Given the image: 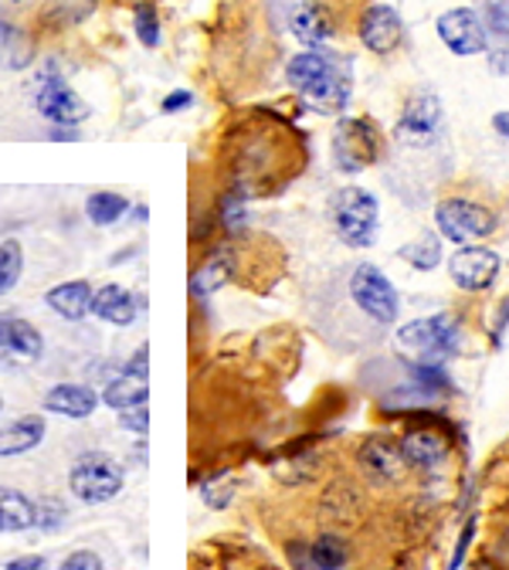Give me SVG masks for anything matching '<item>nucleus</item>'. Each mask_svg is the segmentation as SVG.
Returning <instances> with one entry per match:
<instances>
[{"label": "nucleus", "mask_w": 509, "mask_h": 570, "mask_svg": "<svg viewBox=\"0 0 509 570\" xmlns=\"http://www.w3.org/2000/svg\"><path fill=\"white\" fill-rule=\"evenodd\" d=\"M333 164L340 174H364L384 156V136L367 116H343L333 130Z\"/></svg>", "instance_id": "nucleus-7"}, {"label": "nucleus", "mask_w": 509, "mask_h": 570, "mask_svg": "<svg viewBox=\"0 0 509 570\" xmlns=\"http://www.w3.org/2000/svg\"><path fill=\"white\" fill-rule=\"evenodd\" d=\"M449 275L462 293H486L499 275V256L486 245H462L449 259Z\"/></svg>", "instance_id": "nucleus-16"}, {"label": "nucleus", "mask_w": 509, "mask_h": 570, "mask_svg": "<svg viewBox=\"0 0 509 570\" xmlns=\"http://www.w3.org/2000/svg\"><path fill=\"white\" fill-rule=\"evenodd\" d=\"M293 38L306 48L330 45L343 27V4L340 0H303L289 17Z\"/></svg>", "instance_id": "nucleus-13"}, {"label": "nucleus", "mask_w": 509, "mask_h": 570, "mask_svg": "<svg viewBox=\"0 0 509 570\" xmlns=\"http://www.w3.org/2000/svg\"><path fill=\"white\" fill-rule=\"evenodd\" d=\"M119 425L126 431H133V435H146V428H150V407L146 404H133V407L119 411Z\"/></svg>", "instance_id": "nucleus-33"}, {"label": "nucleus", "mask_w": 509, "mask_h": 570, "mask_svg": "<svg viewBox=\"0 0 509 570\" xmlns=\"http://www.w3.org/2000/svg\"><path fill=\"white\" fill-rule=\"evenodd\" d=\"M493 130H496L502 140H509V109H502V112L493 116Z\"/></svg>", "instance_id": "nucleus-41"}, {"label": "nucleus", "mask_w": 509, "mask_h": 570, "mask_svg": "<svg viewBox=\"0 0 509 570\" xmlns=\"http://www.w3.org/2000/svg\"><path fill=\"white\" fill-rule=\"evenodd\" d=\"M480 4L486 31L509 48V0H480Z\"/></svg>", "instance_id": "nucleus-31"}, {"label": "nucleus", "mask_w": 509, "mask_h": 570, "mask_svg": "<svg viewBox=\"0 0 509 570\" xmlns=\"http://www.w3.org/2000/svg\"><path fill=\"white\" fill-rule=\"evenodd\" d=\"M232 492H235V483H225V486H204V502L208 506H214V510H221V506H228V499H232Z\"/></svg>", "instance_id": "nucleus-37"}, {"label": "nucleus", "mask_w": 509, "mask_h": 570, "mask_svg": "<svg viewBox=\"0 0 509 570\" xmlns=\"http://www.w3.org/2000/svg\"><path fill=\"white\" fill-rule=\"evenodd\" d=\"M190 103H194V95L184 92V88H177V92H170L167 99L161 103V109H164V112H180V109H190Z\"/></svg>", "instance_id": "nucleus-39"}, {"label": "nucleus", "mask_w": 509, "mask_h": 570, "mask_svg": "<svg viewBox=\"0 0 509 570\" xmlns=\"http://www.w3.org/2000/svg\"><path fill=\"white\" fill-rule=\"evenodd\" d=\"M357 38L374 55H394L404 41V21L391 4H367L357 14Z\"/></svg>", "instance_id": "nucleus-15"}, {"label": "nucleus", "mask_w": 509, "mask_h": 570, "mask_svg": "<svg viewBox=\"0 0 509 570\" xmlns=\"http://www.w3.org/2000/svg\"><path fill=\"white\" fill-rule=\"evenodd\" d=\"M150 397V373L137 370V367H119L109 373L106 380V391H103V401L116 411H126V407H133V404H146Z\"/></svg>", "instance_id": "nucleus-21"}, {"label": "nucleus", "mask_w": 509, "mask_h": 570, "mask_svg": "<svg viewBox=\"0 0 509 570\" xmlns=\"http://www.w3.org/2000/svg\"><path fill=\"white\" fill-rule=\"evenodd\" d=\"M4 4H11V8H27L31 0H4Z\"/></svg>", "instance_id": "nucleus-44"}, {"label": "nucleus", "mask_w": 509, "mask_h": 570, "mask_svg": "<svg viewBox=\"0 0 509 570\" xmlns=\"http://www.w3.org/2000/svg\"><path fill=\"white\" fill-rule=\"evenodd\" d=\"M45 418L42 415H24L11 425L0 428V459H14V455H27L31 449H38L45 441Z\"/></svg>", "instance_id": "nucleus-24"}, {"label": "nucleus", "mask_w": 509, "mask_h": 570, "mask_svg": "<svg viewBox=\"0 0 509 570\" xmlns=\"http://www.w3.org/2000/svg\"><path fill=\"white\" fill-rule=\"evenodd\" d=\"M472 533H475V520H469V523H465V530H462V536H459V550H455V560H452V567H449V570H459V567H462V560H465V550H469V544H472Z\"/></svg>", "instance_id": "nucleus-40"}, {"label": "nucleus", "mask_w": 509, "mask_h": 570, "mask_svg": "<svg viewBox=\"0 0 509 570\" xmlns=\"http://www.w3.org/2000/svg\"><path fill=\"white\" fill-rule=\"evenodd\" d=\"M459 333H462V320L455 312H435V316H422V320L404 323L394 340L404 354L418 357L422 364H441L459 351Z\"/></svg>", "instance_id": "nucleus-5"}, {"label": "nucleus", "mask_w": 509, "mask_h": 570, "mask_svg": "<svg viewBox=\"0 0 509 570\" xmlns=\"http://www.w3.org/2000/svg\"><path fill=\"white\" fill-rule=\"evenodd\" d=\"M340 299L350 302L346 326L354 320H360L374 336H380V330H388L398 320V312H401L398 289L374 262H357V265H350L343 272Z\"/></svg>", "instance_id": "nucleus-4"}, {"label": "nucleus", "mask_w": 509, "mask_h": 570, "mask_svg": "<svg viewBox=\"0 0 509 570\" xmlns=\"http://www.w3.org/2000/svg\"><path fill=\"white\" fill-rule=\"evenodd\" d=\"M130 198H122L116 194V190H95V194L85 198V217L92 221V225H99V228H109L116 225L119 217L130 214Z\"/></svg>", "instance_id": "nucleus-26"}, {"label": "nucleus", "mask_w": 509, "mask_h": 570, "mask_svg": "<svg viewBox=\"0 0 509 570\" xmlns=\"http://www.w3.org/2000/svg\"><path fill=\"white\" fill-rule=\"evenodd\" d=\"M411 377H415V388L425 391V394H445L452 384H449V373L441 370V364H411Z\"/></svg>", "instance_id": "nucleus-32"}, {"label": "nucleus", "mask_w": 509, "mask_h": 570, "mask_svg": "<svg viewBox=\"0 0 509 570\" xmlns=\"http://www.w3.org/2000/svg\"><path fill=\"white\" fill-rule=\"evenodd\" d=\"M401 259H404L411 269L431 272V269H438V262H441V241H438L435 235H418L415 241L401 245Z\"/></svg>", "instance_id": "nucleus-28"}, {"label": "nucleus", "mask_w": 509, "mask_h": 570, "mask_svg": "<svg viewBox=\"0 0 509 570\" xmlns=\"http://www.w3.org/2000/svg\"><path fill=\"white\" fill-rule=\"evenodd\" d=\"M38 45L42 38L35 35V27L0 14V69L4 72L31 69V61L38 58Z\"/></svg>", "instance_id": "nucleus-19"}, {"label": "nucleus", "mask_w": 509, "mask_h": 570, "mask_svg": "<svg viewBox=\"0 0 509 570\" xmlns=\"http://www.w3.org/2000/svg\"><path fill=\"white\" fill-rule=\"evenodd\" d=\"M122 465L106 455V452H85L75 459L72 472H69V489L75 499L88 502V506H99V502H109L122 492Z\"/></svg>", "instance_id": "nucleus-11"}, {"label": "nucleus", "mask_w": 509, "mask_h": 570, "mask_svg": "<svg viewBox=\"0 0 509 570\" xmlns=\"http://www.w3.org/2000/svg\"><path fill=\"white\" fill-rule=\"evenodd\" d=\"M38 523V510L21 489L0 486V533H24Z\"/></svg>", "instance_id": "nucleus-25"}, {"label": "nucleus", "mask_w": 509, "mask_h": 570, "mask_svg": "<svg viewBox=\"0 0 509 570\" xmlns=\"http://www.w3.org/2000/svg\"><path fill=\"white\" fill-rule=\"evenodd\" d=\"M262 570H275V567H262Z\"/></svg>", "instance_id": "nucleus-45"}, {"label": "nucleus", "mask_w": 509, "mask_h": 570, "mask_svg": "<svg viewBox=\"0 0 509 570\" xmlns=\"http://www.w3.org/2000/svg\"><path fill=\"white\" fill-rule=\"evenodd\" d=\"M438 38L441 45L449 48L459 58H472V55H483L489 48V31L480 17V11L472 8H452L438 17Z\"/></svg>", "instance_id": "nucleus-14"}, {"label": "nucleus", "mask_w": 509, "mask_h": 570, "mask_svg": "<svg viewBox=\"0 0 509 570\" xmlns=\"http://www.w3.org/2000/svg\"><path fill=\"white\" fill-rule=\"evenodd\" d=\"M357 472L364 475V483L370 489H398L407 479L411 468L404 462L401 441L384 438V435H370L357 449Z\"/></svg>", "instance_id": "nucleus-12"}, {"label": "nucleus", "mask_w": 509, "mask_h": 570, "mask_svg": "<svg viewBox=\"0 0 509 570\" xmlns=\"http://www.w3.org/2000/svg\"><path fill=\"white\" fill-rule=\"evenodd\" d=\"M489 563H493V570H509V523L499 526V533L493 536V544H489Z\"/></svg>", "instance_id": "nucleus-34"}, {"label": "nucleus", "mask_w": 509, "mask_h": 570, "mask_svg": "<svg viewBox=\"0 0 509 570\" xmlns=\"http://www.w3.org/2000/svg\"><path fill=\"white\" fill-rule=\"evenodd\" d=\"M330 221L333 231L346 248H370L377 241V221H380V204L370 190L364 187H343L333 194L330 204Z\"/></svg>", "instance_id": "nucleus-6"}, {"label": "nucleus", "mask_w": 509, "mask_h": 570, "mask_svg": "<svg viewBox=\"0 0 509 570\" xmlns=\"http://www.w3.org/2000/svg\"><path fill=\"white\" fill-rule=\"evenodd\" d=\"M35 510H38V523L35 526H42V530H58L61 520H66V506H61L58 499H45V502L35 506Z\"/></svg>", "instance_id": "nucleus-35"}, {"label": "nucleus", "mask_w": 509, "mask_h": 570, "mask_svg": "<svg viewBox=\"0 0 509 570\" xmlns=\"http://www.w3.org/2000/svg\"><path fill=\"white\" fill-rule=\"evenodd\" d=\"M133 31L143 48H156L161 45V14H156L153 0H143V4L133 8Z\"/></svg>", "instance_id": "nucleus-30"}, {"label": "nucleus", "mask_w": 509, "mask_h": 570, "mask_svg": "<svg viewBox=\"0 0 509 570\" xmlns=\"http://www.w3.org/2000/svg\"><path fill=\"white\" fill-rule=\"evenodd\" d=\"M42 354H45V336L38 333L35 323H27L11 312L0 316V360L35 364Z\"/></svg>", "instance_id": "nucleus-18"}, {"label": "nucleus", "mask_w": 509, "mask_h": 570, "mask_svg": "<svg viewBox=\"0 0 509 570\" xmlns=\"http://www.w3.org/2000/svg\"><path fill=\"white\" fill-rule=\"evenodd\" d=\"M109 4H116V8H137V4H143V0H109Z\"/></svg>", "instance_id": "nucleus-43"}, {"label": "nucleus", "mask_w": 509, "mask_h": 570, "mask_svg": "<svg viewBox=\"0 0 509 570\" xmlns=\"http://www.w3.org/2000/svg\"><path fill=\"white\" fill-rule=\"evenodd\" d=\"M35 109L42 119H48L58 130H79V126L92 116L88 103L66 82L55 66H45L35 85Z\"/></svg>", "instance_id": "nucleus-9"}, {"label": "nucleus", "mask_w": 509, "mask_h": 570, "mask_svg": "<svg viewBox=\"0 0 509 570\" xmlns=\"http://www.w3.org/2000/svg\"><path fill=\"white\" fill-rule=\"evenodd\" d=\"M398 441L411 472H438L449 462V452H452L449 438L435 428H407Z\"/></svg>", "instance_id": "nucleus-17"}, {"label": "nucleus", "mask_w": 509, "mask_h": 570, "mask_svg": "<svg viewBox=\"0 0 509 570\" xmlns=\"http://www.w3.org/2000/svg\"><path fill=\"white\" fill-rule=\"evenodd\" d=\"M285 82L293 85L299 99L316 112H343L350 103V72L343 61L323 48H306L303 55L289 58L285 66Z\"/></svg>", "instance_id": "nucleus-3"}, {"label": "nucleus", "mask_w": 509, "mask_h": 570, "mask_svg": "<svg viewBox=\"0 0 509 570\" xmlns=\"http://www.w3.org/2000/svg\"><path fill=\"white\" fill-rule=\"evenodd\" d=\"M92 296H95L92 285L85 278H75V282H61L55 289H48L45 302L55 316H61V320L79 323L92 312Z\"/></svg>", "instance_id": "nucleus-22"}, {"label": "nucleus", "mask_w": 509, "mask_h": 570, "mask_svg": "<svg viewBox=\"0 0 509 570\" xmlns=\"http://www.w3.org/2000/svg\"><path fill=\"white\" fill-rule=\"evenodd\" d=\"M306 167V136L272 109L235 112L217 133V170L225 190L245 201L275 198Z\"/></svg>", "instance_id": "nucleus-1"}, {"label": "nucleus", "mask_w": 509, "mask_h": 570, "mask_svg": "<svg viewBox=\"0 0 509 570\" xmlns=\"http://www.w3.org/2000/svg\"><path fill=\"white\" fill-rule=\"evenodd\" d=\"M493 72H499V75L509 72V48H502V51L493 55Z\"/></svg>", "instance_id": "nucleus-42"}, {"label": "nucleus", "mask_w": 509, "mask_h": 570, "mask_svg": "<svg viewBox=\"0 0 509 570\" xmlns=\"http://www.w3.org/2000/svg\"><path fill=\"white\" fill-rule=\"evenodd\" d=\"M441 130H445V112H441L438 95L435 92H411L401 106L398 126H394L398 146L431 150L441 140Z\"/></svg>", "instance_id": "nucleus-10"}, {"label": "nucleus", "mask_w": 509, "mask_h": 570, "mask_svg": "<svg viewBox=\"0 0 509 570\" xmlns=\"http://www.w3.org/2000/svg\"><path fill=\"white\" fill-rule=\"evenodd\" d=\"M21 272H24L21 241H14V238L0 241V296H8L14 289V285L21 282Z\"/></svg>", "instance_id": "nucleus-29"}, {"label": "nucleus", "mask_w": 509, "mask_h": 570, "mask_svg": "<svg viewBox=\"0 0 509 570\" xmlns=\"http://www.w3.org/2000/svg\"><path fill=\"white\" fill-rule=\"evenodd\" d=\"M275 45L269 38V27H262V14L254 11L251 0H235L225 4L214 38V61L221 79H232L245 85L248 79H269V58Z\"/></svg>", "instance_id": "nucleus-2"}, {"label": "nucleus", "mask_w": 509, "mask_h": 570, "mask_svg": "<svg viewBox=\"0 0 509 570\" xmlns=\"http://www.w3.org/2000/svg\"><path fill=\"white\" fill-rule=\"evenodd\" d=\"M350 560V544L336 533H320L309 544V570H343Z\"/></svg>", "instance_id": "nucleus-27"}, {"label": "nucleus", "mask_w": 509, "mask_h": 570, "mask_svg": "<svg viewBox=\"0 0 509 570\" xmlns=\"http://www.w3.org/2000/svg\"><path fill=\"white\" fill-rule=\"evenodd\" d=\"M0 407H4V397H0Z\"/></svg>", "instance_id": "nucleus-46"}, {"label": "nucleus", "mask_w": 509, "mask_h": 570, "mask_svg": "<svg viewBox=\"0 0 509 570\" xmlns=\"http://www.w3.org/2000/svg\"><path fill=\"white\" fill-rule=\"evenodd\" d=\"M140 309H143V299L116 282L95 289V296H92V316H99L103 323H113V326H133Z\"/></svg>", "instance_id": "nucleus-20"}, {"label": "nucleus", "mask_w": 509, "mask_h": 570, "mask_svg": "<svg viewBox=\"0 0 509 570\" xmlns=\"http://www.w3.org/2000/svg\"><path fill=\"white\" fill-rule=\"evenodd\" d=\"M58 570H106V563L95 550H75L72 557H66V563Z\"/></svg>", "instance_id": "nucleus-36"}, {"label": "nucleus", "mask_w": 509, "mask_h": 570, "mask_svg": "<svg viewBox=\"0 0 509 570\" xmlns=\"http://www.w3.org/2000/svg\"><path fill=\"white\" fill-rule=\"evenodd\" d=\"M435 225L438 235L452 245H480L496 231V214L493 207L469 201V198H445L435 207Z\"/></svg>", "instance_id": "nucleus-8"}, {"label": "nucleus", "mask_w": 509, "mask_h": 570, "mask_svg": "<svg viewBox=\"0 0 509 570\" xmlns=\"http://www.w3.org/2000/svg\"><path fill=\"white\" fill-rule=\"evenodd\" d=\"M45 407L51 415H61V418H88L95 407H99V394H95L88 384H55L48 394H45Z\"/></svg>", "instance_id": "nucleus-23"}, {"label": "nucleus", "mask_w": 509, "mask_h": 570, "mask_svg": "<svg viewBox=\"0 0 509 570\" xmlns=\"http://www.w3.org/2000/svg\"><path fill=\"white\" fill-rule=\"evenodd\" d=\"M8 570H48V560L42 554H24L8 560Z\"/></svg>", "instance_id": "nucleus-38"}]
</instances>
